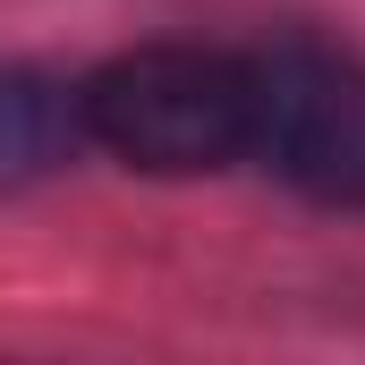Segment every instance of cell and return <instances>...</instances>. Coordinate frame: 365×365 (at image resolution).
<instances>
[{
	"instance_id": "6da1fadb",
	"label": "cell",
	"mask_w": 365,
	"mask_h": 365,
	"mask_svg": "<svg viewBox=\"0 0 365 365\" xmlns=\"http://www.w3.org/2000/svg\"><path fill=\"white\" fill-rule=\"evenodd\" d=\"M264 128V68L195 43H153L110 60L86 86V136L136 170H221L255 153Z\"/></svg>"
},
{
	"instance_id": "7a4b0ae2",
	"label": "cell",
	"mask_w": 365,
	"mask_h": 365,
	"mask_svg": "<svg viewBox=\"0 0 365 365\" xmlns=\"http://www.w3.org/2000/svg\"><path fill=\"white\" fill-rule=\"evenodd\" d=\"M255 68H264L255 153H272L314 195H365V86L331 60H255Z\"/></svg>"
},
{
	"instance_id": "3957f363",
	"label": "cell",
	"mask_w": 365,
	"mask_h": 365,
	"mask_svg": "<svg viewBox=\"0 0 365 365\" xmlns=\"http://www.w3.org/2000/svg\"><path fill=\"white\" fill-rule=\"evenodd\" d=\"M86 136V93L51 86L43 68H0V187L51 179Z\"/></svg>"
}]
</instances>
